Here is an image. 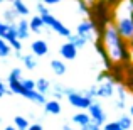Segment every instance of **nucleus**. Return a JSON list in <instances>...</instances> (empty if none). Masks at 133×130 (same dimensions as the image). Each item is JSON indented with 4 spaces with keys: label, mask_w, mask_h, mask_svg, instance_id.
<instances>
[{
    "label": "nucleus",
    "mask_w": 133,
    "mask_h": 130,
    "mask_svg": "<svg viewBox=\"0 0 133 130\" xmlns=\"http://www.w3.org/2000/svg\"><path fill=\"white\" fill-rule=\"evenodd\" d=\"M89 130H104V128L99 127V125H96V123H91L89 125Z\"/></svg>",
    "instance_id": "f704fd0d"
},
{
    "label": "nucleus",
    "mask_w": 133,
    "mask_h": 130,
    "mask_svg": "<svg viewBox=\"0 0 133 130\" xmlns=\"http://www.w3.org/2000/svg\"><path fill=\"white\" fill-rule=\"evenodd\" d=\"M108 71H110V79L115 85H123L125 76H127V64H123V63H113V66Z\"/></svg>",
    "instance_id": "0eeeda50"
},
{
    "label": "nucleus",
    "mask_w": 133,
    "mask_h": 130,
    "mask_svg": "<svg viewBox=\"0 0 133 130\" xmlns=\"http://www.w3.org/2000/svg\"><path fill=\"white\" fill-rule=\"evenodd\" d=\"M17 17H19V14L15 12V9H5L3 10V22L7 24H15L17 22Z\"/></svg>",
    "instance_id": "5701e85b"
},
{
    "label": "nucleus",
    "mask_w": 133,
    "mask_h": 130,
    "mask_svg": "<svg viewBox=\"0 0 133 130\" xmlns=\"http://www.w3.org/2000/svg\"><path fill=\"white\" fill-rule=\"evenodd\" d=\"M20 79H22V69L20 68H14L12 71L9 73V90H10V93H14V95H20L22 96V93H24V86H22V83H20Z\"/></svg>",
    "instance_id": "39448f33"
},
{
    "label": "nucleus",
    "mask_w": 133,
    "mask_h": 130,
    "mask_svg": "<svg viewBox=\"0 0 133 130\" xmlns=\"http://www.w3.org/2000/svg\"><path fill=\"white\" fill-rule=\"evenodd\" d=\"M118 123H120V128L130 130L131 125H133V120H131V117H128V115H121V117L118 118Z\"/></svg>",
    "instance_id": "bb28decb"
},
{
    "label": "nucleus",
    "mask_w": 133,
    "mask_h": 130,
    "mask_svg": "<svg viewBox=\"0 0 133 130\" xmlns=\"http://www.w3.org/2000/svg\"><path fill=\"white\" fill-rule=\"evenodd\" d=\"M115 93H116L115 107H116L118 110H125V107H127V93H128V90H127L123 85H116V90H115Z\"/></svg>",
    "instance_id": "f8f14e48"
},
{
    "label": "nucleus",
    "mask_w": 133,
    "mask_h": 130,
    "mask_svg": "<svg viewBox=\"0 0 133 130\" xmlns=\"http://www.w3.org/2000/svg\"><path fill=\"white\" fill-rule=\"evenodd\" d=\"M76 3H78V9H79V12H81L83 15H89L91 7L88 5V2H86V0H76Z\"/></svg>",
    "instance_id": "cd10ccee"
},
{
    "label": "nucleus",
    "mask_w": 133,
    "mask_h": 130,
    "mask_svg": "<svg viewBox=\"0 0 133 130\" xmlns=\"http://www.w3.org/2000/svg\"><path fill=\"white\" fill-rule=\"evenodd\" d=\"M17 36H19L20 41L29 39V36H30V26H29V20H25V17H22L17 22Z\"/></svg>",
    "instance_id": "ddd939ff"
},
{
    "label": "nucleus",
    "mask_w": 133,
    "mask_h": 130,
    "mask_svg": "<svg viewBox=\"0 0 133 130\" xmlns=\"http://www.w3.org/2000/svg\"><path fill=\"white\" fill-rule=\"evenodd\" d=\"M29 120H27L25 117H20V115H17L15 118H14V127L17 130H27L29 128Z\"/></svg>",
    "instance_id": "b1692460"
},
{
    "label": "nucleus",
    "mask_w": 133,
    "mask_h": 130,
    "mask_svg": "<svg viewBox=\"0 0 133 130\" xmlns=\"http://www.w3.org/2000/svg\"><path fill=\"white\" fill-rule=\"evenodd\" d=\"M2 2H5V0H0V3H2Z\"/></svg>",
    "instance_id": "58836bf2"
},
{
    "label": "nucleus",
    "mask_w": 133,
    "mask_h": 130,
    "mask_svg": "<svg viewBox=\"0 0 133 130\" xmlns=\"http://www.w3.org/2000/svg\"><path fill=\"white\" fill-rule=\"evenodd\" d=\"M130 46H131V49H133V39H131V41H130Z\"/></svg>",
    "instance_id": "4c0bfd02"
},
{
    "label": "nucleus",
    "mask_w": 133,
    "mask_h": 130,
    "mask_svg": "<svg viewBox=\"0 0 133 130\" xmlns=\"http://www.w3.org/2000/svg\"><path fill=\"white\" fill-rule=\"evenodd\" d=\"M12 7L15 9V12L19 14L20 17H27L30 14L29 7L25 5V2H24V0H12Z\"/></svg>",
    "instance_id": "6ab92c4d"
},
{
    "label": "nucleus",
    "mask_w": 133,
    "mask_h": 130,
    "mask_svg": "<svg viewBox=\"0 0 133 130\" xmlns=\"http://www.w3.org/2000/svg\"><path fill=\"white\" fill-rule=\"evenodd\" d=\"M69 42H72L76 46V47L78 49H81V47H84L86 44H88V41L84 39V37H81V36H78V34H71V36H69Z\"/></svg>",
    "instance_id": "393cba45"
},
{
    "label": "nucleus",
    "mask_w": 133,
    "mask_h": 130,
    "mask_svg": "<svg viewBox=\"0 0 133 130\" xmlns=\"http://www.w3.org/2000/svg\"><path fill=\"white\" fill-rule=\"evenodd\" d=\"M131 128H133V125H131Z\"/></svg>",
    "instance_id": "ea45409f"
},
{
    "label": "nucleus",
    "mask_w": 133,
    "mask_h": 130,
    "mask_svg": "<svg viewBox=\"0 0 133 130\" xmlns=\"http://www.w3.org/2000/svg\"><path fill=\"white\" fill-rule=\"evenodd\" d=\"M42 3H45V5H57V3H61L62 0H41Z\"/></svg>",
    "instance_id": "473e14b6"
},
{
    "label": "nucleus",
    "mask_w": 133,
    "mask_h": 130,
    "mask_svg": "<svg viewBox=\"0 0 133 130\" xmlns=\"http://www.w3.org/2000/svg\"><path fill=\"white\" fill-rule=\"evenodd\" d=\"M76 34H78V36H81V37H84L88 42L98 39L96 27H94V24H93V20H91V19L81 20V22L78 24V27H76Z\"/></svg>",
    "instance_id": "20e7f679"
},
{
    "label": "nucleus",
    "mask_w": 133,
    "mask_h": 130,
    "mask_svg": "<svg viewBox=\"0 0 133 130\" xmlns=\"http://www.w3.org/2000/svg\"><path fill=\"white\" fill-rule=\"evenodd\" d=\"M36 90L39 91V93H42V95H47L49 91L52 90V85H51V81H49V79L39 78V79L36 81Z\"/></svg>",
    "instance_id": "412c9836"
},
{
    "label": "nucleus",
    "mask_w": 133,
    "mask_h": 130,
    "mask_svg": "<svg viewBox=\"0 0 133 130\" xmlns=\"http://www.w3.org/2000/svg\"><path fill=\"white\" fill-rule=\"evenodd\" d=\"M51 69H52V73L57 75V76L66 75V71H68L64 61H61V59H52V61H51Z\"/></svg>",
    "instance_id": "aec40b11"
},
{
    "label": "nucleus",
    "mask_w": 133,
    "mask_h": 130,
    "mask_svg": "<svg viewBox=\"0 0 133 130\" xmlns=\"http://www.w3.org/2000/svg\"><path fill=\"white\" fill-rule=\"evenodd\" d=\"M10 51H12L10 44L7 42L3 37H0V58H7V56H10Z\"/></svg>",
    "instance_id": "a878e982"
},
{
    "label": "nucleus",
    "mask_w": 133,
    "mask_h": 130,
    "mask_svg": "<svg viewBox=\"0 0 133 130\" xmlns=\"http://www.w3.org/2000/svg\"><path fill=\"white\" fill-rule=\"evenodd\" d=\"M39 15L42 17L45 27H49L51 30H54L56 34H59V36H62V37H66V39H69V36H71V30H69V27L66 26V24H62L61 20L57 19V17L52 15L51 10H47V12H44V14H39Z\"/></svg>",
    "instance_id": "7ed1b4c3"
},
{
    "label": "nucleus",
    "mask_w": 133,
    "mask_h": 130,
    "mask_svg": "<svg viewBox=\"0 0 133 130\" xmlns=\"http://www.w3.org/2000/svg\"><path fill=\"white\" fill-rule=\"evenodd\" d=\"M104 130H120V123H118V120L115 122H108V123H104Z\"/></svg>",
    "instance_id": "c756f323"
},
{
    "label": "nucleus",
    "mask_w": 133,
    "mask_h": 130,
    "mask_svg": "<svg viewBox=\"0 0 133 130\" xmlns=\"http://www.w3.org/2000/svg\"><path fill=\"white\" fill-rule=\"evenodd\" d=\"M29 26H30V32H34V34H41V32H44V30L47 29L41 15H34L32 19L29 20Z\"/></svg>",
    "instance_id": "2eb2a0df"
},
{
    "label": "nucleus",
    "mask_w": 133,
    "mask_h": 130,
    "mask_svg": "<svg viewBox=\"0 0 133 130\" xmlns=\"http://www.w3.org/2000/svg\"><path fill=\"white\" fill-rule=\"evenodd\" d=\"M72 123H76L79 128H83V127H88L89 123H93V120H91L89 113H83V112H79V113L72 115Z\"/></svg>",
    "instance_id": "dca6fc26"
},
{
    "label": "nucleus",
    "mask_w": 133,
    "mask_h": 130,
    "mask_svg": "<svg viewBox=\"0 0 133 130\" xmlns=\"http://www.w3.org/2000/svg\"><path fill=\"white\" fill-rule=\"evenodd\" d=\"M64 95L68 98V101L72 105L74 108H86L88 110L89 105L93 103V98H89L84 93V90H76V88H64Z\"/></svg>",
    "instance_id": "f03ea898"
},
{
    "label": "nucleus",
    "mask_w": 133,
    "mask_h": 130,
    "mask_svg": "<svg viewBox=\"0 0 133 130\" xmlns=\"http://www.w3.org/2000/svg\"><path fill=\"white\" fill-rule=\"evenodd\" d=\"M3 95H10V90H9V86L3 85V81H0V98H2Z\"/></svg>",
    "instance_id": "2f4dec72"
},
{
    "label": "nucleus",
    "mask_w": 133,
    "mask_h": 130,
    "mask_svg": "<svg viewBox=\"0 0 133 130\" xmlns=\"http://www.w3.org/2000/svg\"><path fill=\"white\" fill-rule=\"evenodd\" d=\"M123 86L127 88L128 91H131V93H133V64H131V63H128V64H127V76H125Z\"/></svg>",
    "instance_id": "4be33fe9"
},
{
    "label": "nucleus",
    "mask_w": 133,
    "mask_h": 130,
    "mask_svg": "<svg viewBox=\"0 0 133 130\" xmlns=\"http://www.w3.org/2000/svg\"><path fill=\"white\" fill-rule=\"evenodd\" d=\"M20 83H22L24 90H36V81L30 78H22L20 79Z\"/></svg>",
    "instance_id": "c85d7f7f"
},
{
    "label": "nucleus",
    "mask_w": 133,
    "mask_h": 130,
    "mask_svg": "<svg viewBox=\"0 0 133 130\" xmlns=\"http://www.w3.org/2000/svg\"><path fill=\"white\" fill-rule=\"evenodd\" d=\"M120 130H123V128H120Z\"/></svg>",
    "instance_id": "a19ab883"
},
{
    "label": "nucleus",
    "mask_w": 133,
    "mask_h": 130,
    "mask_svg": "<svg viewBox=\"0 0 133 130\" xmlns=\"http://www.w3.org/2000/svg\"><path fill=\"white\" fill-rule=\"evenodd\" d=\"M128 110H130V117H133V105H131L130 108H128Z\"/></svg>",
    "instance_id": "c9c22d12"
},
{
    "label": "nucleus",
    "mask_w": 133,
    "mask_h": 130,
    "mask_svg": "<svg viewBox=\"0 0 133 130\" xmlns=\"http://www.w3.org/2000/svg\"><path fill=\"white\" fill-rule=\"evenodd\" d=\"M103 42L106 46L108 52H110L111 59L115 63H123V64H128L131 63V49H130V42L125 41L123 37L120 36V32L116 30L115 24H110L104 30L103 36Z\"/></svg>",
    "instance_id": "f257e3e1"
},
{
    "label": "nucleus",
    "mask_w": 133,
    "mask_h": 130,
    "mask_svg": "<svg viewBox=\"0 0 133 130\" xmlns=\"http://www.w3.org/2000/svg\"><path fill=\"white\" fill-rule=\"evenodd\" d=\"M20 61L24 63V68L29 69V71L37 68V56H34V54H22Z\"/></svg>",
    "instance_id": "a211bd4d"
},
{
    "label": "nucleus",
    "mask_w": 133,
    "mask_h": 130,
    "mask_svg": "<svg viewBox=\"0 0 133 130\" xmlns=\"http://www.w3.org/2000/svg\"><path fill=\"white\" fill-rule=\"evenodd\" d=\"M30 51H32L34 56H37V58H42L49 52V44L45 42L44 39H36L30 42Z\"/></svg>",
    "instance_id": "9b49d317"
},
{
    "label": "nucleus",
    "mask_w": 133,
    "mask_h": 130,
    "mask_svg": "<svg viewBox=\"0 0 133 130\" xmlns=\"http://www.w3.org/2000/svg\"><path fill=\"white\" fill-rule=\"evenodd\" d=\"M88 113L91 117V120H93V123L96 125H104V122H106V112H104V108L101 107L98 101H93V103L89 105L88 108Z\"/></svg>",
    "instance_id": "423d86ee"
},
{
    "label": "nucleus",
    "mask_w": 133,
    "mask_h": 130,
    "mask_svg": "<svg viewBox=\"0 0 133 130\" xmlns=\"http://www.w3.org/2000/svg\"><path fill=\"white\" fill-rule=\"evenodd\" d=\"M22 96L27 98V100H30V101H34V103H37V105H44L45 101H47L45 100V95L39 93L37 90H24Z\"/></svg>",
    "instance_id": "4468645a"
},
{
    "label": "nucleus",
    "mask_w": 133,
    "mask_h": 130,
    "mask_svg": "<svg viewBox=\"0 0 133 130\" xmlns=\"http://www.w3.org/2000/svg\"><path fill=\"white\" fill-rule=\"evenodd\" d=\"M27 130H44L42 128V125L41 123H32V125H29V128Z\"/></svg>",
    "instance_id": "72a5a7b5"
},
{
    "label": "nucleus",
    "mask_w": 133,
    "mask_h": 130,
    "mask_svg": "<svg viewBox=\"0 0 133 130\" xmlns=\"http://www.w3.org/2000/svg\"><path fill=\"white\" fill-rule=\"evenodd\" d=\"M3 130H17V128H15V127H5Z\"/></svg>",
    "instance_id": "e433bc0d"
},
{
    "label": "nucleus",
    "mask_w": 133,
    "mask_h": 130,
    "mask_svg": "<svg viewBox=\"0 0 133 130\" xmlns=\"http://www.w3.org/2000/svg\"><path fill=\"white\" fill-rule=\"evenodd\" d=\"M44 112L49 115H59L61 113V103H59V100H47L44 103Z\"/></svg>",
    "instance_id": "f3484780"
},
{
    "label": "nucleus",
    "mask_w": 133,
    "mask_h": 130,
    "mask_svg": "<svg viewBox=\"0 0 133 130\" xmlns=\"http://www.w3.org/2000/svg\"><path fill=\"white\" fill-rule=\"evenodd\" d=\"M78 51L79 49L76 47L72 42H64L59 47V54H61L62 59H66V61H72V59H76V56H78Z\"/></svg>",
    "instance_id": "9d476101"
},
{
    "label": "nucleus",
    "mask_w": 133,
    "mask_h": 130,
    "mask_svg": "<svg viewBox=\"0 0 133 130\" xmlns=\"http://www.w3.org/2000/svg\"><path fill=\"white\" fill-rule=\"evenodd\" d=\"M96 96L98 98H111L115 96V90H116V85H115L111 79H106V81H101L96 85Z\"/></svg>",
    "instance_id": "1a4fd4ad"
},
{
    "label": "nucleus",
    "mask_w": 133,
    "mask_h": 130,
    "mask_svg": "<svg viewBox=\"0 0 133 130\" xmlns=\"http://www.w3.org/2000/svg\"><path fill=\"white\" fill-rule=\"evenodd\" d=\"M94 49H96V52L99 54L101 61H103V64H104V69H110L111 66H113L115 61L111 59V56H110V52H108L106 46H104V42H103V39H96V41H94Z\"/></svg>",
    "instance_id": "6e6552de"
},
{
    "label": "nucleus",
    "mask_w": 133,
    "mask_h": 130,
    "mask_svg": "<svg viewBox=\"0 0 133 130\" xmlns=\"http://www.w3.org/2000/svg\"><path fill=\"white\" fill-rule=\"evenodd\" d=\"M7 30H9V24L3 22V20H0V37H3V39H5Z\"/></svg>",
    "instance_id": "7c9ffc66"
}]
</instances>
